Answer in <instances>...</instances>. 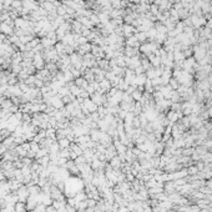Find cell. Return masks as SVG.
<instances>
[{
	"label": "cell",
	"mask_w": 212,
	"mask_h": 212,
	"mask_svg": "<svg viewBox=\"0 0 212 212\" xmlns=\"http://www.w3.org/2000/svg\"><path fill=\"white\" fill-rule=\"evenodd\" d=\"M0 33H1V25H0Z\"/></svg>",
	"instance_id": "4fadbf2b"
},
{
	"label": "cell",
	"mask_w": 212,
	"mask_h": 212,
	"mask_svg": "<svg viewBox=\"0 0 212 212\" xmlns=\"http://www.w3.org/2000/svg\"><path fill=\"white\" fill-rule=\"evenodd\" d=\"M0 25H1V33H3V34H5L6 36H10V35H13V34H14V27H13V26H10L9 24H6L5 21L0 23Z\"/></svg>",
	"instance_id": "6da1fadb"
},
{
	"label": "cell",
	"mask_w": 212,
	"mask_h": 212,
	"mask_svg": "<svg viewBox=\"0 0 212 212\" xmlns=\"http://www.w3.org/2000/svg\"><path fill=\"white\" fill-rule=\"evenodd\" d=\"M54 48H55V50H56V51H57L59 56H60V55H64V54H66V53H65V45L62 44L61 41L56 42V44L54 45Z\"/></svg>",
	"instance_id": "7a4b0ae2"
},
{
	"label": "cell",
	"mask_w": 212,
	"mask_h": 212,
	"mask_svg": "<svg viewBox=\"0 0 212 212\" xmlns=\"http://www.w3.org/2000/svg\"><path fill=\"white\" fill-rule=\"evenodd\" d=\"M97 16H99V20L103 23V24L106 25V24L109 23V16H107V14H106V13H105V14H99Z\"/></svg>",
	"instance_id": "52a82bcc"
},
{
	"label": "cell",
	"mask_w": 212,
	"mask_h": 212,
	"mask_svg": "<svg viewBox=\"0 0 212 212\" xmlns=\"http://www.w3.org/2000/svg\"><path fill=\"white\" fill-rule=\"evenodd\" d=\"M14 0H4V5H11V3H13Z\"/></svg>",
	"instance_id": "7c38bea8"
},
{
	"label": "cell",
	"mask_w": 212,
	"mask_h": 212,
	"mask_svg": "<svg viewBox=\"0 0 212 212\" xmlns=\"http://www.w3.org/2000/svg\"><path fill=\"white\" fill-rule=\"evenodd\" d=\"M56 14L59 15V16H64V15L66 14V8H65L64 4H62L61 6H59L57 9H56Z\"/></svg>",
	"instance_id": "8992f818"
},
{
	"label": "cell",
	"mask_w": 212,
	"mask_h": 212,
	"mask_svg": "<svg viewBox=\"0 0 212 212\" xmlns=\"http://www.w3.org/2000/svg\"><path fill=\"white\" fill-rule=\"evenodd\" d=\"M132 96H133V99H137V100H139V99H140V92L135 91V92L132 94Z\"/></svg>",
	"instance_id": "8fae6325"
},
{
	"label": "cell",
	"mask_w": 212,
	"mask_h": 212,
	"mask_svg": "<svg viewBox=\"0 0 212 212\" xmlns=\"http://www.w3.org/2000/svg\"><path fill=\"white\" fill-rule=\"evenodd\" d=\"M70 145V141H69V139H64V137H62V139H60L59 140V146L60 147H62V148H66Z\"/></svg>",
	"instance_id": "5b68a950"
},
{
	"label": "cell",
	"mask_w": 212,
	"mask_h": 212,
	"mask_svg": "<svg viewBox=\"0 0 212 212\" xmlns=\"http://www.w3.org/2000/svg\"><path fill=\"white\" fill-rule=\"evenodd\" d=\"M35 81H36V76H35V75H29V76H27V79L25 80V84L29 85V86H34Z\"/></svg>",
	"instance_id": "277c9868"
},
{
	"label": "cell",
	"mask_w": 212,
	"mask_h": 212,
	"mask_svg": "<svg viewBox=\"0 0 212 212\" xmlns=\"http://www.w3.org/2000/svg\"><path fill=\"white\" fill-rule=\"evenodd\" d=\"M44 84H45V82L42 81V80H40V79H36V81H35L34 86H35V88H38V89H41L42 86H44Z\"/></svg>",
	"instance_id": "9c48e42d"
},
{
	"label": "cell",
	"mask_w": 212,
	"mask_h": 212,
	"mask_svg": "<svg viewBox=\"0 0 212 212\" xmlns=\"http://www.w3.org/2000/svg\"><path fill=\"white\" fill-rule=\"evenodd\" d=\"M29 194V191H27L26 187H20L18 190V195H19V198L21 200V201H24V200L26 198V195Z\"/></svg>",
	"instance_id": "3957f363"
},
{
	"label": "cell",
	"mask_w": 212,
	"mask_h": 212,
	"mask_svg": "<svg viewBox=\"0 0 212 212\" xmlns=\"http://www.w3.org/2000/svg\"><path fill=\"white\" fill-rule=\"evenodd\" d=\"M35 212H45L44 205H39V206H36V209H35Z\"/></svg>",
	"instance_id": "30bf717a"
},
{
	"label": "cell",
	"mask_w": 212,
	"mask_h": 212,
	"mask_svg": "<svg viewBox=\"0 0 212 212\" xmlns=\"http://www.w3.org/2000/svg\"><path fill=\"white\" fill-rule=\"evenodd\" d=\"M76 42H77V45H84V44H88V38H85V36H79V39L76 40Z\"/></svg>",
	"instance_id": "ba28073f"
},
{
	"label": "cell",
	"mask_w": 212,
	"mask_h": 212,
	"mask_svg": "<svg viewBox=\"0 0 212 212\" xmlns=\"http://www.w3.org/2000/svg\"><path fill=\"white\" fill-rule=\"evenodd\" d=\"M20 1H23V0H20Z\"/></svg>",
	"instance_id": "5bb4252c"
}]
</instances>
